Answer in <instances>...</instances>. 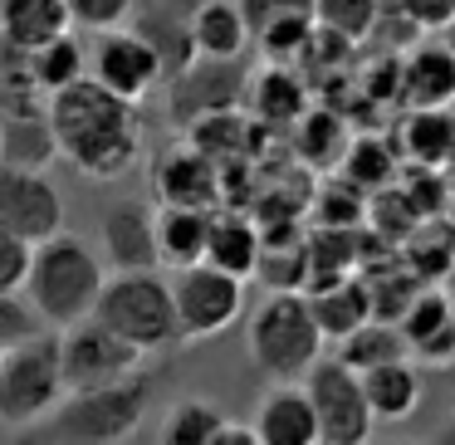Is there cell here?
I'll return each instance as SVG.
<instances>
[{"instance_id": "836d02e7", "label": "cell", "mask_w": 455, "mask_h": 445, "mask_svg": "<svg viewBox=\"0 0 455 445\" xmlns=\"http://www.w3.org/2000/svg\"><path fill=\"white\" fill-rule=\"evenodd\" d=\"M314 20L343 40H367L382 25V0H314Z\"/></svg>"}, {"instance_id": "9a60e30c", "label": "cell", "mask_w": 455, "mask_h": 445, "mask_svg": "<svg viewBox=\"0 0 455 445\" xmlns=\"http://www.w3.org/2000/svg\"><path fill=\"white\" fill-rule=\"evenodd\" d=\"M396 89L406 108H455V50L451 40L411 44L396 60Z\"/></svg>"}, {"instance_id": "484cf974", "label": "cell", "mask_w": 455, "mask_h": 445, "mask_svg": "<svg viewBox=\"0 0 455 445\" xmlns=\"http://www.w3.org/2000/svg\"><path fill=\"white\" fill-rule=\"evenodd\" d=\"M402 157L421 171H441L455 162V108H411L402 118Z\"/></svg>"}, {"instance_id": "8fae6325", "label": "cell", "mask_w": 455, "mask_h": 445, "mask_svg": "<svg viewBox=\"0 0 455 445\" xmlns=\"http://www.w3.org/2000/svg\"><path fill=\"white\" fill-rule=\"evenodd\" d=\"M89 74L103 83V89L123 93V99L142 103L152 89L167 83V69H162V54L142 40L132 25H113V30H99L89 50Z\"/></svg>"}, {"instance_id": "1f68e13d", "label": "cell", "mask_w": 455, "mask_h": 445, "mask_svg": "<svg viewBox=\"0 0 455 445\" xmlns=\"http://www.w3.org/2000/svg\"><path fill=\"white\" fill-rule=\"evenodd\" d=\"M255 128H259V123H245V118H240V108H226V113H211V118H196L187 128V138L196 142L206 157H216L220 167H226V162H235L240 152L250 147Z\"/></svg>"}, {"instance_id": "3957f363", "label": "cell", "mask_w": 455, "mask_h": 445, "mask_svg": "<svg viewBox=\"0 0 455 445\" xmlns=\"http://www.w3.org/2000/svg\"><path fill=\"white\" fill-rule=\"evenodd\" d=\"M162 372L138 367L132 377L108 386H89V392H69L50 416H44V435L50 441H89V445H113V441H132L142 431L157 396Z\"/></svg>"}, {"instance_id": "9c48e42d", "label": "cell", "mask_w": 455, "mask_h": 445, "mask_svg": "<svg viewBox=\"0 0 455 445\" xmlns=\"http://www.w3.org/2000/svg\"><path fill=\"white\" fill-rule=\"evenodd\" d=\"M142 347L118 338L103 318H79V323L60 328V362H64V386L69 392H89V386L123 382L142 367Z\"/></svg>"}, {"instance_id": "d590c367", "label": "cell", "mask_w": 455, "mask_h": 445, "mask_svg": "<svg viewBox=\"0 0 455 445\" xmlns=\"http://www.w3.org/2000/svg\"><path fill=\"white\" fill-rule=\"evenodd\" d=\"M30 255H35V245H30V240L0 226V294H25Z\"/></svg>"}, {"instance_id": "ac0fdd59", "label": "cell", "mask_w": 455, "mask_h": 445, "mask_svg": "<svg viewBox=\"0 0 455 445\" xmlns=\"http://www.w3.org/2000/svg\"><path fill=\"white\" fill-rule=\"evenodd\" d=\"M0 162L35 167V171H50L60 162V132H54V118H50V99L0 113Z\"/></svg>"}, {"instance_id": "ab89813d", "label": "cell", "mask_w": 455, "mask_h": 445, "mask_svg": "<svg viewBox=\"0 0 455 445\" xmlns=\"http://www.w3.org/2000/svg\"><path fill=\"white\" fill-rule=\"evenodd\" d=\"M441 441H455V416H451V421L441 425Z\"/></svg>"}, {"instance_id": "4fadbf2b", "label": "cell", "mask_w": 455, "mask_h": 445, "mask_svg": "<svg viewBox=\"0 0 455 445\" xmlns=\"http://www.w3.org/2000/svg\"><path fill=\"white\" fill-rule=\"evenodd\" d=\"M152 191L162 206H220V162L206 157L196 142H172L157 162H152Z\"/></svg>"}, {"instance_id": "7c38bea8", "label": "cell", "mask_w": 455, "mask_h": 445, "mask_svg": "<svg viewBox=\"0 0 455 445\" xmlns=\"http://www.w3.org/2000/svg\"><path fill=\"white\" fill-rule=\"evenodd\" d=\"M0 226L25 235L30 245L64 230V196L50 181V171L0 162Z\"/></svg>"}, {"instance_id": "b9f144b4", "label": "cell", "mask_w": 455, "mask_h": 445, "mask_svg": "<svg viewBox=\"0 0 455 445\" xmlns=\"http://www.w3.org/2000/svg\"><path fill=\"white\" fill-rule=\"evenodd\" d=\"M0 353H5V347H0Z\"/></svg>"}, {"instance_id": "8d00e7d4", "label": "cell", "mask_w": 455, "mask_h": 445, "mask_svg": "<svg viewBox=\"0 0 455 445\" xmlns=\"http://www.w3.org/2000/svg\"><path fill=\"white\" fill-rule=\"evenodd\" d=\"M44 328V318L30 308L25 294H0V347H15L25 338H35Z\"/></svg>"}, {"instance_id": "cb8c5ba5", "label": "cell", "mask_w": 455, "mask_h": 445, "mask_svg": "<svg viewBox=\"0 0 455 445\" xmlns=\"http://www.w3.org/2000/svg\"><path fill=\"white\" fill-rule=\"evenodd\" d=\"M363 386H367V401H372V416L387 425L406 421V416L421 406V367H416V357H392V362H377L363 372Z\"/></svg>"}, {"instance_id": "30bf717a", "label": "cell", "mask_w": 455, "mask_h": 445, "mask_svg": "<svg viewBox=\"0 0 455 445\" xmlns=\"http://www.w3.org/2000/svg\"><path fill=\"white\" fill-rule=\"evenodd\" d=\"M250 89V69L245 60H211V54H196L181 74L167 79V118L177 128H191L196 118H211V113L240 108Z\"/></svg>"}, {"instance_id": "d4e9b609", "label": "cell", "mask_w": 455, "mask_h": 445, "mask_svg": "<svg viewBox=\"0 0 455 445\" xmlns=\"http://www.w3.org/2000/svg\"><path fill=\"white\" fill-rule=\"evenodd\" d=\"M74 30V15L64 0H0V40L15 50H40Z\"/></svg>"}, {"instance_id": "44dd1931", "label": "cell", "mask_w": 455, "mask_h": 445, "mask_svg": "<svg viewBox=\"0 0 455 445\" xmlns=\"http://www.w3.org/2000/svg\"><path fill=\"white\" fill-rule=\"evenodd\" d=\"M191 40H196V54H211V60H245L255 30H250L240 0H196L191 5Z\"/></svg>"}, {"instance_id": "7402d4cb", "label": "cell", "mask_w": 455, "mask_h": 445, "mask_svg": "<svg viewBox=\"0 0 455 445\" xmlns=\"http://www.w3.org/2000/svg\"><path fill=\"white\" fill-rule=\"evenodd\" d=\"M308 304H314V318H318V328H323L328 343H338V338H347L353 328H363L367 318H377L372 289H367L363 279H353V274L318 279V284L308 289Z\"/></svg>"}, {"instance_id": "ffe728a7", "label": "cell", "mask_w": 455, "mask_h": 445, "mask_svg": "<svg viewBox=\"0 0 455 445\" xmlns=\"http://www.w3.org/2000/svg\"><path fill=\"white\" fill-rule=\"evenodd\" d=\"M245 103L259 128H294L308 113V89L294 74V64H265L259 74H250Z\"/></svg>"}, {"instance_id": "ba28073f", "label": "cell", "mask_w": 455, "mask_h": 445, "mask_svg": "<svg viewBox=\"0 0 455 445\" xmlns=\"http://www.w3.org/2000/svg\"><path fill=\"white\" fill-rule=\"evenodd\" d=\"M304 386H308V401H314V416H318V441L363 445L367 435H372L377 416H372V401H367L363 372L347 367L338 353L318 357L304 372Z\"/></svg>"}, {"instance_id": "52a82bcc", "label": "cell", "mask_w": 455, "mask_h": 445, "mask_svg": "<svg viewBox=\"0 0 455 445\" xmlns=\"http://www.w3.org/2000/svg\"><path fill=\"white\" fill-rule=\"evenodd\" d=\"M172 298H177L181 343H206L245 314V279L211 259H196L187 269H172Z\"/></svg>"}, {"instance_id": "f546056e", "label": "cell", "mask_w": 455, "mask_h": 445, "mask_svg": "<svg viewBox=\"0 0 455 445\" xmlns=\"http://www.w3.org/2000/svg\"><path fill=\"white\" fill-rule=\"evenodd\" d=\"M396 167H402V157L392 152V142L387 138H353L343 152V162H338V171H343L353 187H363L367 196H377V191H387L396 181Z\"/></svg>"}, {"instance_id": "6da1fadb", "label": "cell", "mask_w": 455, "mask_h": 445, "mask_svg": "<svg viewBox=\"0 0 455 445\" xmlns=\"http://www.w3.org/2000/svg\"><path fill=\"white\" fill-rule=\"evenodd\" d=\"M60 157L89 181H118L142 157V113L132 99L103 89L93 74L50 93Z\"/></svg>"}, {"instance_id": "e0dca14e", "label": "cell", "mask_w": 455, "mask_h": 445, "mask_svg": "<svg viewBox=\"0 0 455 445\" xmlns=\"http://www.w3.org/2000/svg\"><path fill=\"white\" fill-rule=\"evenodd\" d=\"M255 435L259 445H318V416L304 377L299 382H269V392L255 406Z\"/></svg>"}, {"instance_id": "60d3db41", "label": "cell", "mask_w": 455, "mask_h": 445, "mask_svg": "<svg viewBox=\"0 0 455 445\" xmlns=\"http://www.w3.org/2000/svg\"><path fill=\"white\" fill-rule=\"evenodd\" d=\"M445 40H451V50H455V25H451V30H445Z\"/></svg>"}, {"instance_id": "f35d334b", "label": "cell", "mask_w": 455, "mask_h": 445, "mask_svg": "<svg viewBox=\"0 0 455 445\" xmlns=\"http://www.w3.org/2000/svg\"><path fill=\"white\" fill-rule=\"evenodd\" d=\"M250 30H269L275 20H289V15H314V0H240Z\"/></svg>"}, {"instance_id": "4dcf8cb0", "label": "cell", "mask_w": 455, "mask_h": 445, "mask_svg": "<svg viewBox=\"0 0 455 445\" xmlns=\"http://www.w3.org/2000/svg\"><path fill=\"white\" fill-rule=\"evenodd\" d=\"M30 74H35V89L50 99L54 89H69V83H79L89 74V54H84V44L74 35H60V40L40 44L30 54Z\"/></svg>"}, {"instance_id": "f1b7e54d", "label": "cell", "mask_w": 455, "mask_h": 445, "mask_svg": "<svg viewBox=\"0 0 455 445\" xmlns=\"http://www.w3.org/2000/svg\"><path fill=\"white\" fill-rule=\"evenodd\" d=\"M411 347H406L402 328H396V318H367L363 328H353L347 338H338V357H343L347 367H357V372H367V367L377 362H392V357H406Z\"/></svg>"}, {"instance_id": "2e32d148", "label": "cell", "mask_w": 455, "mask_h": 445, "mask_svg": "<svg viewBox=\"0 0 455 445\" xmlns=\"http://www.w3.org/2000/svg\"><path fill=\"white\" fill-rule=\"evenodd\" d=\"M406 347H411L416 362L426 367H445L455 357V304L441 294V289H421L411 294V304L396 318Z\"/></svg>"}, {"instance_id": "5bb4252c", "label": "cell", "mask_w": 455, "mask_h": 445, "mask_svg": "<svg viewBox=\"0 0 455 445\" xmlns=\"http://www.w3.org/2000/svg\"><path fill=\"white\" fill-rule=\"evenodd\" d=\"M99 245L108 269H162L157 255V211L148 201L128 196L113 201L99 216Z\"/></svg>"}, {"instance_id": "603a6c76", "label": "cell", "mask_w": 455, "mask_h": 445, "mask_svg": "<svg viewBox=\"0 0 455 445\" xmlns=\"http://www.w3.org/2000/svg\"><path fill=\"white\" fill-rule=\"evenodd\" d=\"M259 255H265V230L259 220H250L245 211H211V240H206V259L240 279H255Z\"/></svg>"}, {"instance_id": "5b68a950", "label": "cell", "mask_w": 455, "mask_h": 445, "mask_svg": "<svg viewBox=\"0 0 455 445\" xmlns=\"http://www.w3.org/2000/svg\"><path fill=\"white\" fill-rule=\"evenodd\" d=\"M93 318H103L113 333L128 338L142 353H167L181 343L177 298H172V279L162 269H108Z\"/></svg>"}, {"instance_id": "d6986e66", "label": "cell", "mask_w": 455, "mask_h": 445, "mask_svg": "<svg viewBox=\"0 0 455 445\" xmlns=\"http://www.w3.org/2000/svg\"><path fill=\"white\" fill-rule=\"evenodd\" d=\"M191 5L196 0H138V11H132V30L162 54V69L181 74L191 60H196V40H191Z\"/></svg>"}, {"instance_id": "d6a6232c", "label": "cell", "mask_w": 455, "mask_h": 445, "mask_svg": "<svg viewBox=\"0 0 455 445\" xmlns=\"http://www.w3.org/2000/svg\"><path fill=\"white\" fill-rule=\"evenodd\" d=\"M294 152L308 162V167H333V162H343V152H347V132H343V123L333 118V113H323V108H308L304 118L294 123Z\"/></svg>"}, {"instance_id": "277c9868", "label": "cell", "mask_w": 455, "mask_h": 445, "mask_svg": "<svg viewBox=\"0 0 455 445\" xmlns=\"http://www.w3.org/2000/svg\"><path fill=\"white\" fill-rule=\"evenodd\" d=\"M323 328L314 318L304 289H269V298L250 314L245 323V347L255 372L269 382H299L308 367L323 357Z\"/></svg>"}, {"instance_id": "8992f818", "label": "cell", "mask_w": 455, "mask_h": 445, "mask_svg": "<svg viewBox=\"0 0 455 445\" xmlns=\"http://www.w3.org/2000/svg\"><path fill=\"white\" fill-rule=\"evenodd\" d=\"M69 396L60 362V328H40L35 338L0 353V425L25 431L40 425Z\"/></svg>"}, {"instance_id": "74e56055", "label": "cell", "mask_w": 455, "mask_h": 445, "mask_svg": "<svg viewBox=\"0 0 455 445\" xmlns=\"http://www.w3.org/2000/svg\"><path fill=\"white\" fill-rule=\"evenodd\" d=\"M396 15H402L411 30L445 35L455 25V0H396Z\"/></svg>"}, {"instance_id": "7a4b0ae2", "label": "cell", "mask_w": 455, "mask_h": 445, "mask_svg": "<svg viewBox=\"0 0 455 445\" xmlns=\"http://www.w3.org/2000/svg\"><path fill=\"white\" fill-rule=\"evenodd\" d=\"M108 279V259L103 250H93L74 230H54L50 240H40L30 255V274H25V298L44 318V328H69L79 318L93 314Z\"/></svg>"}, {"instance_id": "e575fe53", "label": "cell", "mask_w": 455, "mask_h": 445, "mask_svg": "<svg viewBox=\"0 0 455 445\" xmlns=\"http://www.w3.org/2000/svg\"><path fill=\"white\" fill-rule=\"evenodd\" d=\"M74 15V25L79 30H113V25H128L132 11H138V0H64Z\"/></svg>"}, {"instance_id": "83f0119b", "label": "cell", "mask_w": 455, "mask_h": 445, "mask_svg": "<svg viewBox=\"0 0 455 445\" xmlns=\"http://www.w3.org/2000/svg\"><path fill=\"white\" fill-rule=\"evenodd\" d=\"M230 416L220 411L211 396H181V401H172V411L162 416L157 425V441L167 445H216V435L226 431Z\"/></svg>"}, {"instance_id": "4316f807", "label": "cell", "mask_w": 455, "mask_h": 445, "mask_svg": "<svg viewBox=\"0 0 455 445\" xmlns=\"http://www.w3.org/2000/svg\"><path fill=\"white\" fill-rule=\"evenodd\" d=\"M211 211L201 206H157V255L162 269H187L206 259Z\"/></svg>"}]
</instances>
